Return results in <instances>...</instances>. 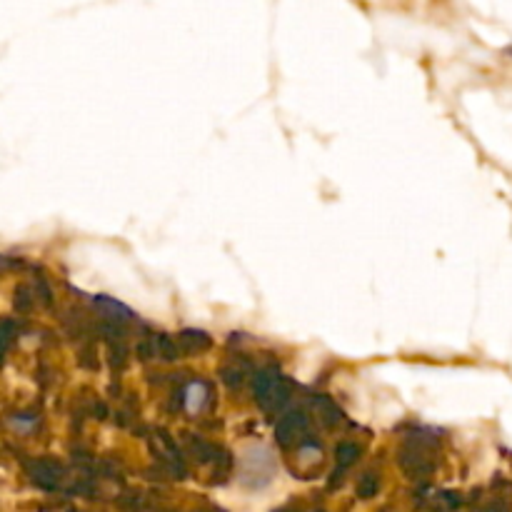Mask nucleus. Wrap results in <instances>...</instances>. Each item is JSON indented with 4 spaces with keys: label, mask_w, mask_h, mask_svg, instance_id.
<instances>
[{
    "label": "nucleus",
    "mask_w": 512,
    "mask_h": 512,
    "mask_svg": "<svg viewBox=\"0 0 512 512\" xmlns=\"http://www.w3.org/2000/svg\"><path fill=\"white\" fill-rule=\"evenodd\" d=\"M508 53H510V55H512V45H510V48H508Z\"/></svg>",
    "instance_id": "1"
}]
</instances>
